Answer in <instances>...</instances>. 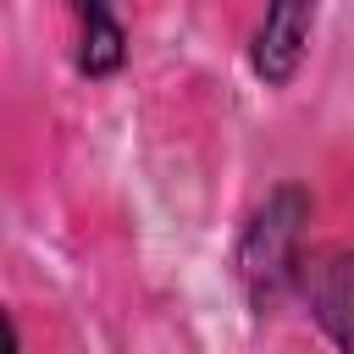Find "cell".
Returning a JSON list of instances; mask_svg holds the SVG:
<instances>
[{
    "instance_id": "obj_1",
    "label": "cell",
    "mask_w": 354,
    "mask_h": 354,
    "mask_svg": "<svg viewBox=\"0 0 354 354\" xmlns=\"http://www.w3.org/2000/svg\"><path fill=\"white\" fill-rule=\"evenodd\" d=\"M304 216H310V199H304L299 188H277V194L260 205V216L249 221L238 266H243V282H249L254 304H271V299L282 293V282L293 277Z\"/></svg>"
},
{
    "instance_id": "obj_2",
    "label": "cell",
    "mask_w": 354,
    "mask_h": 354,
    "mask_svg": "<svg viewBox=\"0 0 354 354\" xmlns=\"http://www.w3.org/2000/svg\"><path fill=\"white\" fill-rule=\"evenodd\" d=\"M310 22L315 11L310 6H271L260 33H254V72L266 83H288L299 55H304V39H310Z\"/></svg>"
},
{
    "instance_id": "obj_3",
    "label": "cell",
    "mask_w": 354,
    "mask_h": 354,
    "mask_svg": "<svg viewBox=\"0 0 354 354\" xmlns=\"http://www.w3.org/2000/svg\"><path fill=\"white\" fill-rule=\"evenodd\" d=\"M310 310L326 326V337L354 354V254H326L310 271Z\"/></svg>"
},
{
    "instance_id": "obj_4",
    "label": "cell",
    "mask_w": 354,
    "mask_h": 354,
    "mask_svg": "<svg viewBox=\"0 0 354 354\" xmlns=\"http://www.w3.org/2000/svg\"><path fill=\"white\" fill-rule=\"evenodd\" d=\"M77 66L88 72V77H105V72H116L122 66V55H127V39H122V22L105 11V6H77Z\"/></svg>"
}]
</instances>
